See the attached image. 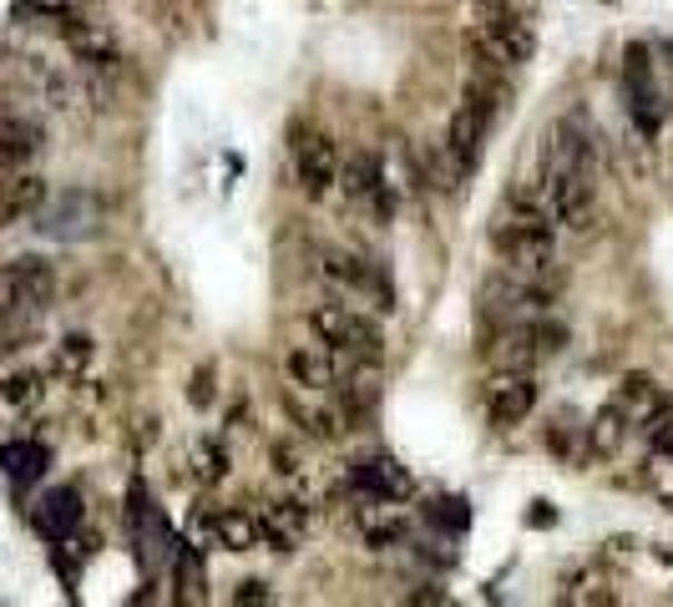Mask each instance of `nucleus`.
I'll list each match as a JSON object with an SVG mask.
<instances>
[{
	"mask_svg": "<svg viewBox=\"0 0 673 607\" xmlns=\"http://www.w3.org/2000/svg\"><path fill=\"white\" fill-rule=\"evenodd\" d=\"M491 248L497 258L511 268V274H527V278H547L557 254V223L547 213V203H531V198H507L497 213H491Z\"/></svg>",
	"mask_w": 673,
	"mask_h": 607,
	"instance_id": "obj_1",
	"label": "nucleus"
},
{
	"mask_svg": "<svg viewBox=\"0 0 673 607\" xmlns=\"http://www.w3.org/2000/svg\"><path fill=\"white\" fill-rule=\"evenodd\" d=\"M497 97H501V87H491V81H471V87H466V101L456 107L451 133H446V163H451L456 183L481 167L486 137H491V121H497Z\"/></svg>",
	"mask_w": 673,
	"mask_h": 607,
	"instance_id": "obj_2",
	"label": "nucleus"
},
{
	"mask_svg": "<svg viewBox=\"0 0 673 607\" xmlns=\"http://www.w3.org/2000/svg\"><path fill=\"white\" fill-rule=\"evenodd\" d=\"M471 46L481 61H491V67H521V61H531V51H537V36H531L527 16L486 11L471 31Z\"/></svg>",
	"mask_w": 673,
	"mask_h": 607,
	"instance_id": "obj_3",
	"label": "nucleus"
},
{
	"mask_svg": "<svg viewBox=\"0 0 673 607\" xmlns=\"http://www.w3.org/2000/svg\"><path fill=\"white\" fill-rule=\"evenodd\" d=\"M310 324L324 344H334V350L364 354V360H380V354H386V334H380V324L364 320L354 304H320V310L310 314Z\"/></svg>",
	"mask_w": 673,
	"mask_h": 607,
	"instance_id": "obj_4",
	"label": "nucleus"
},
{
	"mask_svg": "<svg viewBox=\"0 0 673 607\" xmlns=\"http://www.w3.org/2000/svg\"><path fill=\"white\" fill-rule=\"evenodd\" d=\"M41 233L46 238H56V243H81V238H91V233L101 228V198L97 193H87V188H67V193H56V198H46L41 203Z\"/></svg>",
	"mask_w": 673,
	"mask_h": 607,
	"instance_id": "obj_5",
	"label": "nucleus"
},
{
	"mask_svg": "<svg viewBox=\"0 0 673 607\" xmlns=\"http://www.w3.org/2000/svg\"><path fill=\"white\" fill-rule=\"evenodd\" d=\"M623 87H628V111L633 121H638L643 133H659L663 127V111H669V101H663L659 91V71H653V51L643 41H633L628 51H623Z\"/></svg>",
	"mask_w": 673,
	"mask_h": 607,
	"instance_id": "obj_6",
	"label": "nucleus"
},
{
	"mask_svg": "<svg viewBox=\"0 0 673 607\" xmlns=\"http://www.w3.org/2000/svg\"><path fill=\"white\" fill-rule=\"evenodd\" d=\"M547 304H553V294H547V284H542V278H527V274L486 278V314H491L497 324H507V320H537V314H547Z\"/></svg>",
	"mask_w": 673,
	"mask_h": 607,
	"instance_id": "obj_7",
	"label": "nucleus"
},
{
	"mask_svg": "<svg viewBox=\"0 0 673 607\" xmlns=\"http://www.w3.org/2000/svg\"><path fill=\"white\" fill-rule=\"evenodd\" d=\"M531 410H537V380H531V370H497L491 385H486V420L497 431H511Z\"/></svg>",
	"mask_w": 673,
	"mask_h": 607,
	"instance_id": "obj_8",
	"label": "nucleus"
},
{
	"mask_svg": "<svg viewBox=\"0 0 673 607\" xmlns=\"http://www.w3.org/2000/svg\"><path fill=\"white\" fill-rule=\"evenodd\" d=\"M324 274H330L344 294L364 298V304H375L380 314L396 310V288H390V278L380 274V264H370V258H360V254H330V258H324Z\"/></svg>",
	"mask_w": 673,
	"mask_h": 607,
	"instance_id": "obj_9",
	"label": "nucleus"
},
{
	"mask_svg": "<svg viewBox=\"0 0 673 607\" xmlns=\"http://www.w3.org/2000/svg\"><path fill=\"white\" fill-rule=\"evenodd\" d=\"M294 177L299 188L310 193V198H324V193L334 188V177H340V157H334V143L324 133H304L299 127L294 133Z\"/></svg>",
	"mask_w": 673,
	"mask_h": 607,
	"instance_id": "obj_10",
	"label": "nucleus"
},
{
	"mask_svg": "<svg viewBox=\"0 0 673 607\" xmlns=\"http://www.w3.org/2000/svg\"><path fill=\"white\" fill-rule=\"evenodd\" d=\"M607 405L628 420V431H648V425L673 405V400H669V390H663L653 375H623L618 385H613V400H607Z\"/></svg>",
	"mask_w": 673,
	"mask_h": 607,
	"instance_id": "obj_11",
	"label": "nucleus"
},
{
	"mask_svg": "<svg viewBox=\"0 0 673 607\" xmlns=\"http://www.w3.org/2000/svg\"><path fill=\"white\" fill-rule=\"evenodd\" d=\"M0 288L46 314L56 304V268L46 264L41 254H21V258H11V264H0Z\"/></svg>",
	"mask_w": 673,
	"mask_h": 607,
	"instance_id": "obj_12",
	"label": "nucleus"
},
{
	"mask_svg": "<svg viewBox=\"0 0 673 607\" xmlns=\"http://www.w3.org/2000/svg\"><path fill=\"white\" fill-rule=\"evenodd\" d=\"M193 537L203 541V547H223V552H254L259 547V517H248V511H203L198 521H193Z\"/></svg>",
	"mask_w": 673,
	"mask_h": 607,
	"instance_id": "obj_13",
	"label": "nucleus"
},
{
	"mask_svg": "<svg viewBox=\"0 0 673 607\" xmlns=\"http://www.w3.org/2000/svg\"><path fill=\"white\" fill-rule=\"evenodd\" d=\"M31 527L46 541H71L81 527V491L77 486H51L41 501L31 507Z\"/></svg>",
	"mask_w": 673,
	"mask_h": 607,
	"instance_id": "obj_14",
	"label": "nucleus"
},
{
	"mask_svg": "<svg viewBox=\"0 0 673 607\" xmlns=\"http://www.w3.org/2000/svg\"><path fill=\"white\" fill-rule=\"evenodd\" d=\"M51 198L46 193V177L36 167H21V173H0V228H11V223L31 218L41 213V203Z\"/></svg>",
	"mask_w": 673,
	"mask_h": 607,
	"instance_id": "obj_15",
	"label": "nucleus"
},
{
	"mask_svg": "<svg viewBox=\"0 0 673 607\" xmlns=\"http://www.w3.org/2000/svg\"><path fill=\"white\" fill-rule=\"evenodd\" d=\"M289 385L310 390V395H320V390H334V375H340V364H334V344H294L289 350Z\"/></svg>",
	"mask_w": 673,
	"mask_h": 607,
	"instance_id": "obj_16",
	"label": "nucleus"
},
{
	"mask_svg": "<svg viewBox=\"0 0 673 607\" xmlns=\"http://www.w3.org/2000/svg\"><path fill=\"white\" fill-rule=\"evenodd\" d=\"M41 147H46V133L36 117H0V173L36 167Z\"/></svg>",
	"mask_w": 673,
	"mask_h": 607,
	"instance_id": "obj_17",
	"label": "nucleus"
},
{
	"mask_svg": "<svg viewBox=\"0 0 673 607\" xmlns=\"http://www.w3.org/2000/svg\"><path fill=\"white\" fill-rule=\"evenodd\" d=\"M354 491H364L370 501H406L410 491H416V481H410V471L400 461H390V456H380V461H360L354 466Z\"/></svg>",
	"mask_w": 673,
	"mask_h": 607,
	"instance_id": "obj_18",
	"label": "nucleus"
},
{
	"mask_svg": "<svg viewBox=\"0 0 673 607\" xmlns=\"http://www.w3.org/2000/svg\"><path fill=\"white\" fill-rule=\"evenodd\" d=\"M46 466H51V446L46 441H6L0 446V471L11 476L16 486L41 481Z\"/></svg>",
	"mask_w": 673,
	"mask_h": 607,
	"instance_id": "obj_19",
	"label": "nucleus"
},
{
	"mask_svg": "<svg viewBox=\"0 0 673 607\" xmlns=\"http://www.w3.org/2000/svg\"><path fill=\"white\" fill-rule=\"evenodd\" d=\"M46 400V380L36 370H16L0 380V420H26Z\"/></svg>",
	"mask_w": 673,
	"mask_h": 607,
	"instance_id": "obj_20",
	"label": "nucleus"
},
{
	"mask_svg": "<svg viewBox=\"0 0 673 607\" xmlns=\"http://www.w3.org/2000/svg\"><path fill=\"white\" fill-rule=\"evenodd\" d=\"M304 527H310V511L299 507V501H274V507L259 517V541H274L279 552H289L299 537H304Z\"/></svg>",
	"mask_w": 673,
	"mask_h": 607,
	"instance_id": "obj_21",
	"label": "nucleus"
},
{
	"mask_svg": "<svg viewBox=\"0 0 673 607\" xmlns=\"http://www.w3.org/2000/svg\"><path fill=\"white\" fill-rule=\"evenodd\" d=\"M289 415L299 420V431L314 435V441H334L340 435V410H324V405H304V390H289Z\"/></svg>",
	"mask_w": 673,
	"mask_h": 607,
	"instance_id": "obj_22",
	"label": "nucleus"
},
{
	"mask_svg": "<svg viewBox=\"0 0 673 607\" xmlns=\"http://www.w3.org/2000/svg\"><path fill=\"white\" fill-rule=\"evenodd\" d=\"M623 441H628V420H623L613 405H603L593 415V425H587V451L593 456H618Z\"/></svg>",
	"mask_w": 673,
	"mask_h": 607,
	"instance_id": "obj_23",
	"label": "nucleus"
},
{
	"mask_svg": "<svg viewBox=\"0 0 673 607\" xmlns=\"http://www.w3.org/2000/svg\"><path fill=\"white\" fill-rule=\"evenodd\" d=\"M188 476L203 486L223 481V476H228V451H223L218 441H193L188 446Z\"/></svg>",
	"mask_w": 673,
	"mask_h": 607,
	"instance_id": "obj_24",
	"label": "nucleus"
},
{
	"mask_svg": "<svg viewBox=\"0 0 673 607\" xmlns=\"http://www.w3.org/2000/svg\"><path fill=\"white\" fill-rule=\"evenodd\" d=\"M91 354H97V344H91L87 334H67V340L56 344L51 370H56V375H67V380H81V370L91 364Z\"/></svg>",
	"mask_w": 673,
	"mask_h": 607,
	"instance_id": "obj_25",
	"label": "nucleus"
},
{
	"mask_svg": "<svg viewBox=\"0 0 673 607\" xmlns=\"http://www.w3.org/2000/svg\"><path fill=\"white\" fill-rule=\"evenodd\" d=\"M177 582H183V597H188V603H203V567L193 552H177Z\"/></svg>",
	"mask_w": 673,
	"mask_h": 607,
	"instance_id": "obj_26",
	"label": "nucleus"
},
{
	"mask_svg": "<svg viewBox=\"0 0 673 607\" xmlns=\"http://www.w3.org/2000/svg\"><path fill=\"white\" fill-rule=\"evenodd\" d=\"M648 441H653V456H663V461H673V405L663 410V415L648 425Z\"/></svg>",
	"mask_w": 673,
	"mask_h": 607,
	"instance_id": "obj_27",
	"label": "nucleus"
},
{
	"mask_svg": "<svg viewBox=\"0 0 673 607\" xmlns=\"http://www.w3.org/2000/svg\"><path fill=\"white\" fill-rule=\"evenodd\" d=\"M431 517L441 521V527H451V531H461V527H471V511L461 507V501H436L431 507Z\"/></svg>",
	"mask_w": 673,
	"mask_h": 607,
	"instance_id": "obj_28",
	"label": "nucleus"
},
{
	"mask_svg": "<svg viewBox=\"0 0 673 607\" xmlns=\"http://www.w3.org/2000/svg\"><path fill=\"white\" fill-rule=\"evenodd\" d=\"M233 603H243V607L274 603V587H269V582H259V577H248V582H238V593H233Z\"/></svg>",
	"mask_w": 673,
	"mask_h": 607,
	"instance_id": "obj_29",
	"label": "nucleus"
},
{
	"mask_svg": "<svg viewBox=\"0 0 673 607\" xmlns=\"http://www.w3.org/2000/svg\"><path fill=\"white\" fill-rule=\"evenodd\" d=\"M36 16H51V21H61V16H77L81 0H26Z\"/></svg>",
	"mask_w": 673,
	"mask_h": 607,
	"instance_id": "obj_30",
	"label": "nucleus"
},
{
	"mask_svg": "<svg viewBox=\"0 0 673 607\" xmlns=\"http://www.w3.org/2000/svg\"><path fill=\"white\" fill-rule=\"evenodd\" d=\"M537 0H481V11H511V16H531Z\"/></svg>",
	"mask_w": 673,
	"mask_h": 607,
	"instance_id": "obj_31",
	"label": "nucleus"
},
{
	"mask_svg": "<svg viewBox=\"0 0 673 607\" xmlns=\"http://www.w3.org/2000/svg\"><path fill=\"white\" fill-rule=\"evenodd\" d=\"M213 400V370H198V380H193V405H208Z\"/></svg>",
	"mask_w": 673,
	"mask_h": 607,
	"instance_id": "obj_32",
	"label": "nucleus"
}]
</instances>
